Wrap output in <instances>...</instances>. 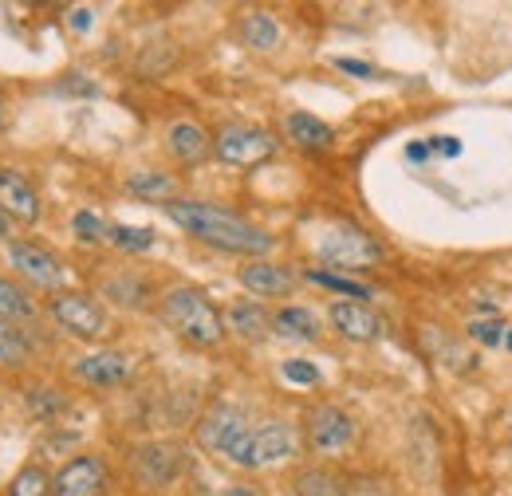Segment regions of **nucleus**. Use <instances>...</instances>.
<instances>
[{"mask_svg":"<svg viewBox=\"0 0 512 496\" xmlns=\"http://www.w3.org/2000/svg\"><path fill=\"white\" fill-rule=\"evenodd\" d=\"M8 229H12V217H8V213H4V209H0V241H4V237H8Z\"/></svg>","mask_w":512,"mask_h":496,"instance_id":"nucleus-35","label":"nucleus"},{"mask_svg":"<svg viewBox=\"0 0 512 496\" xmlns=\"http://www.w3.org/2000/svg\"><path fill=\"white\" fill-rule=\"evenodd\" d=\"M469 335H477L481 343L497 347V343H501V335H505V327H501L497 319H493V323H473V327H469Z\"/></svg>","mask_w":512,"mask_h":496,"instance_id":"nucleus-30","label":"nucleus"},{"mask_svg":"<svg viewBox=\"0 0 512 496\" xmlns=\"http://www.w3.org/2000/svg\"><path fill=\"white\" fill-rule=\"evenodd\" d=\"M170 154L182 162V166H197L209 150H213V142H209V134L201 130L197 123H174L170 126Z\"/></svg>","mask_w":512,"mask_h":496,"instance_id":"nucleus-18","label":"nucleus"},{"mask_svg":"<svg viewBox=\"0 0 512 496\" xmlns=\"http://www.w3.org/2000/svg\"><path fill=\"white\" fill-rule=\"evenodd\" d=\"M292 493L296 496H347V481L331 469H304L296 473L292 481Z\"/></svg>","mask_w":512,"mask_h":496,"instance_id":"nucleus-21","label":"nucleus"},{"mask_svg":"<svg viewBox=\"0 0 512 496\" xmlns=\"http://www.w3.org/2000/svg\"><path fill=\"white\" fill-rule=\"evenodd\" d=\"M434 146H438V154H446V158H457V154H461V142H457V138H438Z\"/></svg>","mask_w":512,"mask_h":496,"instance_id":"nucleus-32","label":"nucleus"},{"mask_svg":"<svg viewBox=\"0 0 512 496\" xmlns=\"http://www.w3.org/2000/svg\"><path fill=\"white\" fill-rule=\"evenodd\" d=\"M4 496H52V477H48V469H40V465H24V469L12 477V485H8Z\"/></svg>","mask_w":512,"mask_h":496,"instance_id":"nucleus-25","label":"nucleus"},{"mask_svg":"<svg viewBox=\"0 0 512 496\" xmlns=\"http://www.w3.org/2000/svg\"><path fill=\"white\" fill-rule=\"evenodd\" d=\"M272 331L276 335H284V339H320V323H316V315L308 308H280L272 315Z\"/></svg>","mask_w":512,"mask_h":496,"instance_id":"nucleus-20","label":"nucleus"},{"mask_svg":"<svg viewBox=\"0 0 512 496\" xmlns=\"http://www.w3.org/2000/svg\"><path fill=\"white\" fill-rule=\"evenodd\" d=\"M0 126H4V99H0Z\"/></svg>","mask_w":512,"mask_h":496,"instance_id":"nucleus-36","label":"nucleus"},{"mask_svg":"<svg viewBox=\"0 0 512 496\" xmlns=\"http://www.w3.org/2000/svg\"><path fill=\"white\" fill-rule=\"evenodd\" d=\"M107 245L123 248V252H146L154 245V229H134V225H111V241Z\"/></svg>","mask_w":512,"mask_h":496,"instance_id":"nucleus-28","label":"nucleus"},{"mask_svg":"<svg viewBox=\"0 0 512 496\" xmlns=\"http://www.w3.org/2000/svg\"><path fill=\"white\" fill-rule=\"evenodd\" d=\"M509 347H512V335H509Z\"/></svg>","mask_w":512,"mask_h":496,"instance_id":"nucleus-37","label":"nucleus"},{"mask_svg":"<svg viewBox=\"0 0 512 496\" xmlns=\"http://www.w3.org/2000/svg\"><path fill=\"white\" fill-rule=\"evenodd\" d=\"M245 430H249V426H245V414H241L237 406L213 402V406L205 410V418L197 422V441H201L205 449H213V453H229V445L245 434Z\"/></svg>","mask_w":512,"mask_h":496,"instance_id":"nucleus-11","label":"nucleus"},{"mask_svg":"<svg viewBox=\"0 0 512 496\" xmlns=\"http://www.w3.org/2000/svg\"><path fill=\"white\" fill-rule=\"evenodd\" d=\"M284 134L296 142V146H304V150H331L335 146V130L316 119V115H308V111H292L288 119H284Z\"/></svg>","mask_w":512,"mask_h":496,"instance_id":"nucleus-16","label":"nucleus"},{"mask_svg":"<svg viewBox=\"0 0 512 496\" xmlns=\"http://www.w3.org/2000/svg\"><path fill=\"white\" fill-rule=\"evenodd\" d=\"M87 24H91V12H87V8L71 12V28H87Z\"/></svg>","mask_w":512,"mask_h":496,"instance_id":"nucleus-33","label":"nucleus"},{"mask_svg":"<svg viewBox=\"0 0 512 496\" xmlns=\"http://www.w3.org/2000/svg\"><path fill=\"white\" fill-rule=\"evenodd\" d=\"M107 493V465L99 457H71L52 477V496H103Z\"/></svg>","mask_w":512,"mask_h":496,"instance_id":"nucleus-10","label":"nucleus"},{"mask_svg":"<svg viewBox=\"0 0 512 496\" xmlns=\"http://www.w3.org/2000/svg\"><path fill=\"white\" fill-rule=\"evenodd\" d=\"M127 189L134 197H146V201H178L174 197V178L170 174H134L127 182Z\"/></svg>","mask_w":512,"mask_h":496,"instance_id":"nucleus-24","label":"nucleus"},{"mask_svg":"<svg viewBox=\"0 0 512 496\" xmlns=\"http://www.w3.org/2000/svg\"><path fill=\"white\" fill-rule=\"evenodd\" d=\"M32 315H36L32 296H28L20 284H12V280H4V276H0V319L20 323V319H32Z\"/></svg>","mask_w":512,"mask_h":496,"instance_id":"nucleus-23","label":"nucleus"},{"mask_svg":"<svg viewBox=\"0 0 512 496\" xmlns=\"http://www.w3.org/2000/svg\"><path fill=\"white\" fill-rule=\"evenodd\" d=\"M241 40L253 48V52H272L280 44V24L276 16L268 12H245L241 16Z\"/></svg>","mask_w":512,"mask_h":496,"instance_id":"nucleus-19","label":"nucleus"},{"mask_svg":"<svg viewBox=\"0 0 512 496\" xmlns=\"http://www.w3.org/2000/svg\"><path fill=\"white\" fill-rule=\"evenodd\" d=\"M312 284H320L327 292H339V296H347V300H371V288L367 284H359V280H343V276H331V272H323V268H312V272H304Z\"/></svg>","mask_w":512,"mask_h":496,"instance_id":"nucleus-26","label":"nucleus"},{"mask_svg":"<svg viewBox=\"0 0 512 496\" xmlns=\"http://www.w3.org/2000/svg\"><path fill=\"white\" fill-rule=\"evenodd\" d=\"M241 284H245L253 296L280 300V296H292L296 276H292L284 264H272V260H249V264L241 268Z\"/></svg>","mask_w":512,"mask_h":496,"instance_id":"nucleus-15","label":"nucleus"},{"mask_svg":"<svg viewBox=\"0 0 512 496\" xmlns=\"http://www.w3.org/2000/svg\"><path fill=\"white\" fill-rule=\"evenodd\" d=\"M284 378H288V382L316 386V382H320V371H316L312 363H304V359H288V363H284Z\"/></svg>","mask_w":512,"mask_h":496,"instance_id":"nucleus-29","label":"nucleus"},{"mask_svg":"<svg viewBox=\"0 0 512 496\" xmlns=\"http://www.w3.org/2000/svg\"><path fill=\"white\" fill-rule=\"evenodd\" d=\"M304 434H308V445L316 453H339V449H347L355 441V422H351V414L343 406L320 402V406H312L304 414Z\"/></svg>","mask_w":512,"mask_h":496,"instance_id":"nucleus-7","label":"nucleus"},{"mask_svg":"<svg viewBox=\"0 0 512 496\" xmlns=\"http://www.w3.org/2000/svg\"><path fill=\"white\" fill-rule=\"evenodd\" d=\"M71 374L95 390H111V386H123L130 378V359L119 351H95V355H83L71 363Z\"/></svg>","mask_w":512,"mask_h":496,"instance_id":"nucleus-12","label":"nucleus"},{"mask_svg":"<svg viewBox=\"0 0 512 496\" xmlns=\"http://www.w3.org/2000/svg\"><path fill=\"white\" fill-rule=\"evenodd\" d=\"M331 323L351 343H371V339L383 335V319L367 308L363 300H339V304H331Z\"/></svg>","mask_w":512,"mask_h":496,"instance_id":"nucleus-13","label":"nucleus"},{"mask_svg":"<svg viewBox=\"0 0 512 496\" xmlns=\"http://www.w3.org/2000/svg\"><path fill=\"white\" fill-rule=\"evenodd\" d=\"M296 453V430L288 422H264V426H249L245 434L229 445V461L237 469H268L280 465Z\"/></svg>","mask_w":512,"mask_h":496,"instance_id":"nucleus-3","label":"nucleus"},{"mask_svg":"<svg viewBox=\"0 0 512 496\" xmlns=\"http://www.w3.org/2000/svg\"><path fill=\"white\" fill-rule=\"evenodd\" d=\"M406 154H410L414 162H422V158H426L430 150H426V142H410V150H406Z\"/></svg>","mask_w":512,"mask_h":496,"instance_id":"nucleus-34","label":"nucleus"},{"mask_svg":"<svg viewBox=\"0 0 512 496\" xmlns=\"http://www.w3.org/2000/svg\"><path fill=\"white\" fill-rule=\"evenodd\" d=\"M339 67H343L347 75H359V79H371V75H375L371 63H359V60H339Z\"/></svg>","mask_w":512,"mask_h":496,"instance_id":"nucleus-31","label":"nucleus"},{"mask_svg":"<svg viewBox=\"0 0 512 496\" xmlns=\"http://www.w3.org/2000/svg\"><path fill=\"white\" fill-rule=\"evenodd\" d=\"M158 315H162V323H166L182 343H190L197 351H209V347H217V343L225 339V315L217 311V304H213L201 288H193V284H178V288L162 292Z\"/></svg>","mask_w":512,"mask_h":496,"instance_id":"nucleus-2","label":"nucleus"},{"mask_svg":"<svg viewBox=\"0 0 512 496\" xmlns=\"http://www.w3.org/2000/svg\"><path fill=\"white\" fill-rule=\"evenodd\" d=\"M213 154L225 162V166H260L276 154V134L260 130V126H245V123H229L217 130L213 138Z\"/></svg>","mask_w":512,"mask_h":496,"instance_id":"nucleus-5","label":"nucleus"},{"mask_svg":"<svg viewBox=\"0 0 512 496\" xmlns=\"http://www.w3.org/2000/svg\"><path fill=\"white\" fill-rule=\"evenodd\" d=\"M320 260L335 268H367L375 260H383V248L371 233L355 229V225H339L320 241Z\"/></svg>","mask_w":512,"mask_h":496,"instance_id":"nucleus-6","label":"nucleus"},{"mask_svg":"<svg viewBox=\"0 0 512 496\" xmlns=\"http://www.w3.org/2000/svg\"><path fill=\"white\" fill-rule=\"evenodd\" d=\"M71 229H75V237L83 241V245H107L111 241V225L107 221H99L95 213H75V221H71Z\"/></svg>","mask_w":512,"mask_h":496,"instance_id":"nucleus-27","label":"nucleus"},{"mask_svg":"<svg viewBox=\"0 0 512 496\" xmlns=\"http://www.w3.org/2000/svg\"><path fill=\"white\" fill-rule=\"evenodd\" d=\"M48 311L75 339H99L103 327H107V311L99 308L91 296H83V292H56Z\"/></svg>","mask_w":512,"mask_h":496,"instance_id":"nucleus-8","label":"nucleus"},{"mask_svg":"<svg viewBox=\"0 0 512 496\" xmlns=\"http://www.w3.org/2000/svg\"><path fill=\"white\" fill-rule=\"evenodd\" d=\"M127 465L138 489H170L186 469V453L174 441H142L130 449Z\"/></svg>","mask_w":512,"mask_h":496,"instance_id":"nucleus-4","label":"nucleus"},{"mask_svg":"<svg viewBox=\"0 0 512 496\" xmlns=\"http://www.w3.org/2000/svg\"><path fill=\"white\" fill-rule=\"evenodd\" d=\"M170 221L178 229H186L190 237H197L201 245L209 248H221V252H237V256H253L260 260L264 252H272V233H264L260 225L221 209V205H205V201H170L166 205Z\"/></svg>","mask_w":512,"mask_h":496,"instance_id":"nucleus-1","label":"nucleus"},{"mask_svg":"<svg viewBox=\"0 0 512 496\" xmlns=\"http://www.w3.org/2000/svg\"><path fill=\"white\" fill-rule=\"evenodd\" d=\"M0 209L12 221H20V225H36L40 221V197H36V189L28 186L24 174L4 170V166H0Z\"/></svg>","mask_w":512,"mask_h":496,"instance_id":"nucleus-14","label":"nucleus"},{"mask_svg":"<svg viewBox=\"0 0 512 496\" xmlns=\"http://www.w3.org/2000/svg\"><path fill=\"white\" fill-rule=\"evenodd\" d=\"M28 355H32L28 335L12 319H0V367H24Z\"/></svg>","mask_w":512,"mask_h":496,"instance_id":"nucleus-22","label":"nucleus"},{"mask_svg":"<svg viewBox=\"0 0 512 496\" xmlns=\"http://www.w3.org/2000/svg\"><path fill=\"white\" fill-rule=\"evenodd\" d=\"M8 264L36 288L56 292L64 284V264L48 252V248L32 245V241H8Z\"/></svg>","mask_w":512,"mask_h":496,"instance_id":"nucleus-9","label":"nucleus"},{"mask_svg":"<svg viewBox=\"0 0 512 496\" xmlns=\"http://www.w3.org/2000/svg\"><path fill=\"white\" fill-rule=\"evenodd\" d=\"M225 331H233V335H241L249 343H260L272 331V315L260 308V304L241 300V304H233V308L225 311Z\"/></svg>","mask_w":512,"mask_h":496,"instance_id":"nucleus-17","label":"nucleus"}]
</instances>
